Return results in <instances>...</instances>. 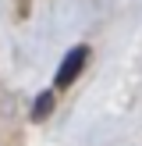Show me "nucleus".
Returning <instances> with one entry per match:
<instances>
[{
    "instance_id": "nucleus-1",
    "label": "nucleus",
    "mask_w": 142,
    "mask_h": 146,
    "mask_svg": "<svg viewBox=\"0 0 142 146\" xmlns=\"http://www.w3.org/2000/svg\"><path fill=\"white\" fill-rule=\"evenodd\" d=\"M85 64H89V46H71L68 54H64L60 68H57V86H71L78 75H82Z\"/></svg>"
},
{
    "instance_id": "nucleus-2",
    "label": "nucleus",
    "mask_w": 142,
    "mask_h": 146,
    "mask_svg": "<svg viewBox=\"0 0 142 146\" xmlns=\"http://www.w3.org/2000/svg\"><path fill=\"white\" fill-rule=\"evenodd\" d=\"M53 104H57V96H53V89H46V93H39L36 96V111H32V118L36 121H43L50 111H53Z\"/></svg>"
}]
</instances>
